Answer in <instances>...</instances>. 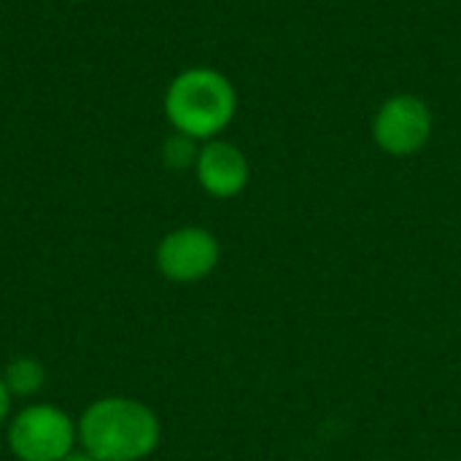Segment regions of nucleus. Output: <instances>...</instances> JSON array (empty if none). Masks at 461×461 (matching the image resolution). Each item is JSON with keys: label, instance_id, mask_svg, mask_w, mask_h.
<instances>
[{"label": "nucleus", "instance_id": "nucleus-1", "mask_svg": "<svg viewBox=\"0 0 461 461\" xmlns=\"http://www.w3.org/2000/svg\"><path fill=\"white\" fill-rule=\"evenodd\" d=\"M159 440L157 413L132 397H100L78 416V446L97 461H143Z\"/></svg>", "mask_w": 461, "mask_h": 461}, {"label": "nucleus", "instance_id": "nucleus-2", "mask_svg": "<svg viewBox=\"0 0 461 461\" xmlns=\"http://www.w3.org/2000/svg\"><path fill=\"white\" fill-rule=\"evenodd\" d=\"M235 89L213 68H189L178 73L165 92V116L176 132L194 140H213L235 116Z\"/></svg>", "mask_w": 461, "mask_h": 461}, {"label": "nucleus", "instance_id": "nucleus-3", "mask_svg": "<svg viewBox=\"0 0 461 461\" xmlns=\"http://www.w3.org/2000/svg\"><path fill=\"white\" fill-rule=\"evenodd\" d=\"M5 443L16 461H59L76 451L78 421L57 405L32 402L8 419Z\"/></svg>", "mask_w": 461, "mask_h": 461}, {"label": "nucleus", "instance_id": "nucleus-4", "mask_svg": "<svg viewBox=\"0 0 461 461\" xmlns=\"http://www.w3.org/2000/svg\"><path fill=\"white\" fill-rule=\"evenodd\" d=\"M219 265V240L203 227H178L157 246V267L167 281L194 284Z\"/></svg>", "mask_w": 461, "mask_h": 461}, {"label": "nucleus", "instance_id": "nucleus-5", "mask_svg": "<svg viewBox=\"0 0 461 461\" xmlns=\"http://www.w3.org/2000/svg\"><path fill=\"white\" fill-rule=\"evenodd\" d=\"M429 132H432V113L424 100L411 95L386 100L373 124V135L378 146L394 157H408L424 149Z\"/></svg>", "mask_w": 461, "mask_h": 461}, {"label": "nucleus", "instance_id": "nucleus-6", "mask_svg": "<svg viewBox=\"0 0 461 461\" xmlns=\"http://www.w3.org/2000/svg\"><path fill=\"white\" fill-rule=\"evenodd\" d=\"M194 173L200 186L211 197H221V200L240 194L243 186L249 184V162L243 151L227 140H208L205 146H200Z\"/></svg>", "mask_w": 461, "mask_h": 461}, {"label": "nucleus", "instance_id": "nucleus-7", "mask_svg": "<svg viewBox=\"0 0 461 461\" xmlns=\"http://www.w3.org/2000/svg\"><path fill=\"white\" fill-rule=\"evenodd\" d=\"M3 384L11 397H35L46 386V367L32 357H16L5 365Z\"/></svg>", "mask_w": 461, "mask_h": 461}, {"label": "nucleus", "instance_id": "nucleus-8", "mask_svg": "<svg viewBox=\"0 0 461 461\" xmlns=\"http://www.w3.org/2000/svg\"><path fill=\"white\" fill-rule=\"evenodd\" d=\"M197 157H200L197 140L184 135V132H173L162 143V162L170 170H189V167L197 165Z\"/></svg>", "mask_w": 461, "mask_h": 461}, {"label": "nucleus", "instance_id": "nucleus-9", "mask_svg": "<svg viewBox=\"0 0 461 461\" xmlns=\"http://www.w3.org/2000/svg\"><path fill=\"white\" fill-rule=\"evenodd\" d=\"M11 402H14V397H11V392L5 389L3 378H0V427H5L8 419L14 416V413H11Z\"/></svg>", "mask_w": 461, "mask_h": 461}, {"label": "nucleus", "instance_id": "nucleus-10", "mask_svg": "<svg viewBox=\"0 0 461 461\" xmlns=\"http://www.w3.org/2000/svg\"><path fill=\"white\" fill-rule=\"evenodd\" d=\"M59 461H97V459H92L86 451H81V448H76V451H70L65 459H59Z\"/></svg>", "mask_w": 461, "mask_h": 461}]
</instances>
